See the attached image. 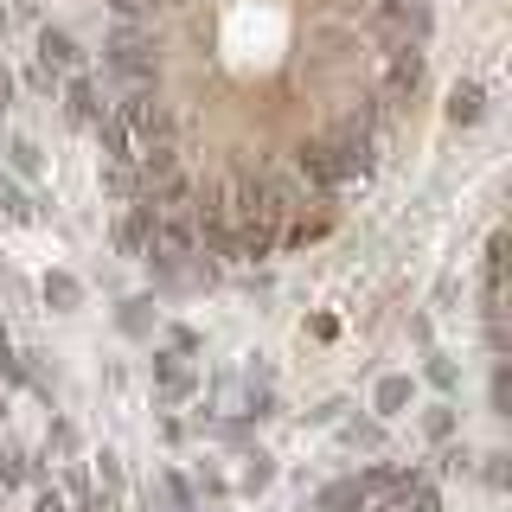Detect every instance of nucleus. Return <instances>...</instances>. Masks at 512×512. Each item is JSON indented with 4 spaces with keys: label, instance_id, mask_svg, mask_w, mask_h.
<instances>
[{
    "label": "nucleus",
    "instance_id": "f257e3e1",
    "mask_svg": "<svg viewBox=\"0 0 512 512\" xmlns=\"http://www.w3.org/2000/svg\"><path fill=\"white\" fill-rule=\"evenodd\" d=\"M436 0H116L109 84L135 192L218 256H282L404 141Z\"/></svg>",
    "mask_w": 512,
    "mask_h": 512
}]
</instances>
